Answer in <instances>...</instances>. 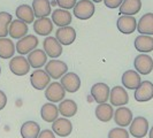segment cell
<instances>
[{"label": "cell", "mask_w": 153, "mask_h": 138, "mask_svg": "<svg viewBox=\"0 0 153 138\" xmlns=\"http://www.w3.org/2000/svg\"><path fill=\"white\" fill-rule=\"evenodd\" d=\"M27 60L29 62L31 68L33 69H40L44 67L47 62V55L44 52V50H39V48H35L33 51H31L28 54Z\"/></svg>", "instance_id": "obj_18"}, {"label": "cell", "mask_w": 153, "mask_h": 138, "mask_svg": "<svg viewBox=\"0 0 153 138\" xmlns=\"http://www.w3.org/2000/svg\"><path fill=\"white\" fill-rule=\"evenodd\" d=\"M40 116L42 119L47 123L54 122L59 117V109L53 102H46L42 106L40 109Z\"/></svg>", "instance_id": "obj_27"}, {"label": "cell", "mask_w": 153, "mask_h": 138, "mask_svg": "<svg viewBox=\"0 0 153 138\" xmlns=\"http://www.w3.org/2000/svg\"><path fill=\"white\" fill-rule=\"evenodd\" d=\"M0 75H1V67H0Z\"/></svg>", "instance_id": "obj_42"}, {"label": "cell", "mask_w": 153, "mask_h": 138, "mask_svg": "<svg viewBox=\"0 0 153 138\" xmlns=\"http://www.w3.org/2000/svg\"><path fill=\"white\" fill-rule=\"evenodd\" d=\"M15 15L17 17V20L27 23V24L33 23V21H35V14H33L32 8H31V6L25 5V4L24 5H20L19 7L16 8Z\"/></svg>", "instance_id": "obj_32"}, {"label": "cell", "mask_w": 153, "mask_h": 138, "mask_svg": "<svg viewBox=\"0 0 153 138\" xmlns=\"http://www.w3.org/2000/svg\"><path fill=\"white\" fill-rule=\"evenodd\" d=\"M55 38L61 45H71L76 39V31L73 27H61L55 32Z\"/></svg>", "instance_id": "obj_14"}, {"label": "cell", "mask_w": 153, "mask_h": 138, "mask_svg": "<svg viewBox=\"0 0 153 138\" xmlns=\"http://www.w3.org/2000/svg\"><path fill=\"white\" fill-rule=\"evenodd\" d=\"M58 109H59V114L68 119L76 115L78 108H77V104L73 99H63L62 101H60Z\"/></svg>", "instance_id": "obj_29"}, {"label": "cell", "mask_w": 153, "mask_h": 138, "mask_svg": "<svg viewBox=\"0 0 153 138\" xmlns=\"http://www.w3.org/2000/svg\"><path fill=\"white\" fill-rule=\"evenodd\" d=\"M109 101L112 106H126L129 102V96L128 92L126 91V89L123 86H114L111 91H109Z\"/></svg>", "instance_id": "obj_10"}, {"label": "cell", "mask_w": 153, "mask_h": 138, "mask_svg": "<svg viewBox=\"0 0 153 138\" xmlns=\"http://www.w3.org/2000/svg\"><path fill=\"white\" fill-rule=\"evenodd\" d=\"M134 67L135 70L140 75H149L153 70V60L152 58L147 54L140 53L134 60Z\"/></svg>", "instance_id": "obj_5"}, {"label": "cell", "mask_w": 153, "mask_h": 138, "mask_svg": "<svg viewBox=\"0 0 153 138\" xmlns=\"http://www.w3.org/2000/svg\"><path fill=\"white\" fill-rule=\"evenodd\" d=\"M65 97H66V91L59 82L50 83L45 89V98L50 102H53V104L60 102L65 99Z\"/></svg>", "instance_id": "obj_7"}, {"label": "cell", "mask_w": 153, "mask_h": 138, "mask_svg": "<svg viewBox=\"0 0 153 138\" xmlns=\"http://www.w3.org/2000/svg\"><path fill=\"white\" fill-rule=\"evenodd\" d=\"M108 138H129V132L121 127L113 128L108 132Z\"/></svg>", "instance_id": "obj_34"}, {"label": "cell", "mask_w": 153, "mask_h": 138, "mask_svg": "<svg viewBox=\"0 0 153 138\" xmlns=\"http://www.w3.org/2000/svg\"><path fill=\"white\" fill-rule=\"evenodd\" d=\"M37 138H55V135L52 130L50 129H45V130L40 131Z\"/></svg>", "instance_id": "obj_37"}, {"label": "cell", "mask_w": 153, "mask_h": 138, "mask_svg": "<svg viewBox=\"0 0 153 138\" xmlns=\"http://www.w3.org/2000/svg\"><path fill=\"white\" fill-rule=\"evenodd\" d=\"M13 21V16L7 12H0V38L7 37L9 24Z\"/></svg>", "instance_id": "obj_33"}, {"label": "cell", "mask_w": 153, "mask_h": 138, "mask_svg": "<svg viewBox=\"0 0 153 138\" xmlns=\"http://www.w3.org/2000/svg\"><path fill=\"white\" fill-rule=\"evenodd\" d=\"M60 84L66 92L75 93L81 88V78L75 73H66L60 78Z\"/></svg>", "instance_id": "obj_9"}, {"label": "cell", "mask_w": 153, "mask_h": 138, "mask_svg": "<svg viewBox=\"0 0 153 138\" xmlns=\"http://www.w3.org/2000/svg\"><path fill=\"white\" fill-rule=\"evenodd\" d=\"M15 53V45L10 38L4 37L0 38V58L4 60H8L14 56Z\"/></svg>", "instance_id": "obj_31"}, {"label": "cell", "mask_w": 153, "mask_h": 138, "mask_svg": "<svg viewBox=\"0 0 153 138\" xmlns=\"http://www.w3.org/2000/svg\"><path fill=\"white\" fill-rule=\"evenodd\" d=\"M51 15H52V22H53V24L58 25L59 28L69 25L71 23V20H73V16L69 13V10L62 9V8H58V9L53 10V13Z\"/></svg>", "instance_id": "obj_24"}, {"label": "cell", "mask_w": 153, "mask_h": 138, "mask_svg": "<svg viewBox=\"0 0 153 138\" xmlns=\"http://www.w3.org/2000/svg\"><path fill=\"white\" fill-rule=\"evenodd\" d=\"M30 68L29 62L23 55L13 56L12 60L9 61V69L16 76H25L29 73Z\"/></svg>", "instance_id": "obj_6"}, {"label": "cell", "mask_w": 153, "mask_h": 138, "mask_svg": "<svg viewBox=\"0 0 153 138\" xmlns=\"http://www.w3.org/2000/svg\"><path fill=\"white\" fill-rule=\"evenodd\" d=\"M44 70L51 78L59 79L66 73H68V66L66 62L61 61V60H50L48 62H46Z\"/></svg>", "instance_id": "obj_2"}, {"label": "cell", "mask_w": 153, "mask_h": 138, "mask_svg": "<svg viewBox=\"0 0 153 138\" xmlns=\"http://www.w3.org/2000/svg\"><path fill=\"white\" fill-rule=\"evenodd\" d=\"M33 31L39 36H48L53 31V22L48 17H40L33 21Z\"/></svg>", "instance_id": "obj_22"}, {"label": "cell", "mask_w": 153, "mask_h": 138, "mask_svg": "<svg viewBox=\"0 0 153 138\" xmlns=\"http://www.w3.org/2000/svg\"><path fill=\"white\" fill-rule=\"evenodd\" d=\"M39 40L35 35H27L19 39V42L15 45V51L20 55H25L29 54L31 51H33L35 48H37Z\"/></svg>", "instance_id": "obj_3"}, {"label": "cell", "mask_w": 153, "mask_h": 138, "mask_svg": "<svg viewBox=\"0 0 153 138\" xmlns=\"http://www.w3.org/2000/svg\"><path fill=\"white\" fill-rule=\"evenodd\" d=\"M52 131L59 137H68L73 131V123L67 117H58L52 122Z\"/></svg>", "instance_id": "obj_12"}, {"label": "cell", "mask_w": 153, "mask_h": 138, "mask_svg": "<svg viewBox=\"0 0 153 138\" xmlns=\"http://www.w3.org/2000/svg\"><path fill=\"white\" fill-rule=\"evenodd\" d=\"M43 47H44V52L46 53L47 56L52 58V59H56L62 54V45L56 40L55 37H46L43 42Z\"/></svg>", "instance_id": "obj_13"}, {"label": "cell", "mask_w": 153, "mask_h": 138, "mask_svg": "<svg viewBox=\"0 0 153 138\" xmlns=\"http://www.w3.org/2000/svg\"><path fill=\"white\" fill-rule=\"evenodd\" d=\"M113 119L115 121V124H117L121 128H126L128 125H130L131 121L134 119V115L130 108L126 107V106H120L114 112Z\"/></svg>", "instance_id": "obj_15"}, {"label": "cell", "mask_w": 153, "mask_h": 138, "mask_svg": "<svg viewBox=\"0 0 153 138\" xmlns=\"http://www.w3.org/2000/svg\"><path fill=\"white\" fill-rule=\"evenodd\" d=\"M135 100L138 102H146L153 98V83L150 81H143L135 90Z\"/></svg>", "instance_id": "obj_11"}, {"label": "cell", "mask_w": 153, "mask_h": 138, "mask_svg": "<svg viewBox=\"0 0 153 138\" xmlns=\"http://www.w3.org/2000/svg\"><path fill=\"white\" fill-rule=\"evenodd\" d=\"M122 84L124 89H129V90H136L138 85L142 83V78L140 75L138 74L136 70H127L124 71L122 75Z\"/></svg>", "instance_id": "obj_20"}, {"label": "cell", "mask_w": 153, "mask_h": 138, "mask_svg": "<svg viewBox=\"0 0 153 138\" xmlns=\"http://www.w3.org/2000/svg\"><path fill=\"white\" fill-rule=\"evenodd\" d=\"M56 5V2H55V0H54L53 2H51V6H55Z\"/></svg>", "instance_id": "obj_41"}, {"label": "cell", "mask_w": 153, "mask_h": 138, "mask_svg": "<svg viewBox=\"0 0 153 138\" xmlns=\"http://www.w3.org/2000/svg\"><path fill=\"white\" fill-rule=\"evenodd\" d=\"M109 86L106 83H96L92 85L91 88V97L93 100L98 104H104L107 102L108 98H109Z\"/></svg>", "instance_id": "obj_16"}, {"label": "cell", "mask_w": 153, "mask_h": 138, "mask_svg": "<svg viewBox=\"0 0 153 138\" xmlns=\"http://www.w3.org/2000/svg\"><path fill=\"white\" fill-rule=\"evenodd\" d=\"M35 17H48L51 15V2L50 0H33L31 4Z\"/></svg>", "instance_id": "obj_23"}, {"label": "cell", "mask_w": 153, "mask_h": 138, "mask_svg": "<svg viewBox=\"0 0 153 138\" xmlns=\"http://www.w3.org/2000/svg\"><path fill=\"white\" fill-rule=\"evenodd\" d=\"M142 9V0H123L119 7V13L121 15L134 16Z\"/></svg>", "instance_id": "obj_21"}, {"label": "cell", "mask_w": 153, "mask_h": 138, "mask_svg": "<svg viewBox=\"0 0 153 138\" xmlns=\"http://www.w3.org/2000/svg\"><path fill=\"white\" fill-rule=\"evenodd\" d=\"M28 31H29V27L27 23L22 22L20 20H14L9 24L8 35L13 39H21L28 35Z\"/></svg>", "instance_id": "obj_19"}, {"label": "cell", "mask_w": 153, "mask_h": 138, "mask_svg": "<svg viewBox=\"0 0 153 138\" xmlns=\"http://www.w3.org/2000/svg\"><path fill=\"white\" fill-rule=\"evenodd\" d=\"M137 31L140 35L153 36V13H146L137 22Z\"/></svg>", "instance_id": "obj_25"}, {"label": "cell", "mask_w": 153, "mask_h": 138, "mask_svg": "<svg viewBox=\"0 0 153 138\" xmlns=\"http://www.w3.org/2000/svg\"><path fill=\"white\" fill-rule=\"evenodd\" d=\"M94 114H96V117L101 122H109L113 119L114 109H113L112 105H109L107 102H104V104H99L96 107Z\"/></svg>", "instance_id": "obj_28"}, {"label": "cell", "mask_w": 153, "mask_h": 138, "mask_svg": "<svg viewBox=\"0 0 153 138\" xmlns=\"http://www.w3.org/2000/svg\"><path fill=\"white\" fill-rule=\"evenodd\" d=\"M7 105V96L4 91L0 90V111L4 109Z\"/></svg>", "instance_id": "obj_38"}, {"label": "cell", "mask_w": 153, "mask_h": 138, "mask_svg": "<svg viewBox=\"0 0 153 138\" xmlns=\"http://www.w3.org/2000/svg\"><path fill=\"white\" fill-rule=\"evenodd\" d=\"M149 132V121L144 116H136L132 119L129 134L135 138H144Z\"/></svg>", "instance_id": "obj_4"}, {"label": "cell", "mask_w": 153, "mask_h": 138, "mask_svg": "<svg viewBox=\"0 0 153 138\" xmlns=\"http://www.w3.org/2000/svg\"><path fill=\"white\" fill-rule=\"evenodd\" d=\"M134 45L139 53H150L153 51V37L146 35H139L135 38Z\"/></svg>", "instance_id": "obj_26"}, {"label": "cell", "mask_w": 153, "mask_h": 138, "mask_svg": "<svg viewBox=\"0 0 153 138\" xmlns=\"http://www.w3.org/2000/svg\"><path fill=\"white\" fill-rule=\"evenodd\" d=\"M30 83L36 90H45L51 83V77L43 69H35L30 75Z\"/></svg>", "instance_id": "obj_8"}, {"label": "cell", "mask_w": 153, "mask_h": 138, "mask_svg": "<svg viewBox=\"0 0 153 138\" xmlns=\"http://www.w3.org/2000/svg\"><path fill=\"white\" fill-rule=\"evenodd\" d=\"M116 27L119 31L123 35H130L132 32H135L137 28V21L135 19V16L129 15H121L117 19Z\"/></svg>", "instance_id": "obj_17"}, {"label": "cell", "mask_w": 153, "mask_h": 138, "mask_svg": "<svg viewBox=\"0 0 153 138\" xmlns=\"http://www.w3.org/2000/svg\"><path fill=\"white\" fill-rule=\"evenodd\" d=\"M101 1H104V0H92V2H97V4H99Z\"/></svg>", "instance_id": "obj_40"}, {"label": "cell", "mask_w": 153, "mask_h": 138, "mask_svg": "<svg viewBox=\"0 0 153 138\" xmlns=\"http://www.w3.org/2000/svg\"><path fill=\"white\" fill-rule=\"evenodd\" d=\"M40 132V127L35 121H27L21 125L20 134L22 138H37Z\"/></svg>", "instance_id": "obj_30"}, {"label": "cell", "mask_w": 153, "mask_h": 138, "mask_svg": "<svg viewBox=\"0 0 153 138\" xmlns=\"http://www.w3.org/2000/svg\"><path fill=\"white\" fill-rule=\"evenodd\" d=\"M94 12H96L94 4L90 0H79L73 8V14L75 15V17L82 21L91 19Z\"/></svg>", "instance_id": "obj_1"}, {"label": "cell", "mask_w": 153, "mask_h": 138, "mask_svg": "<svg viewBox=\"0 0 153 138\" xmlns=\"http://www.w3.org/2000/svg\"><path fill=\"white\" fill-rule=\"evenodd\" d=\"M55 2H56V5L59 6L60 8L62 9H71V8H74V6L76 5V0H55Z\"/></svg>", "instance_id": "obj_35"}, {"label": "cell", "mask_w": 153, "mask_h": 138, "mask_svg": "<svg viewBox=\"0 0 153 138\" xmlns=\"http://www.w3.org/2000/svg\"><path fill=\"white\" fill-rule=\"evenodd\" d=\"M122 1L123 0H104V4H105L106 7L114 9V8L120 7V5L122 4Z\"/></svg>", "instance_id": "obj_36"}, {"label": "cell", "mask_w": 153, "mask_h": 138, "mask_svg": "<svg viewBox=\"0 0 153 138\" xmlns=\"http://www.w3.org/2000/svg\"><path fill=\"white\" fill-rule=\"evenodd\" d=\"M149 136H150V138H153V125L152 128L150 129V131H149Z\"/></svg>", "instance_id": "obj_39"}]
</instances>
